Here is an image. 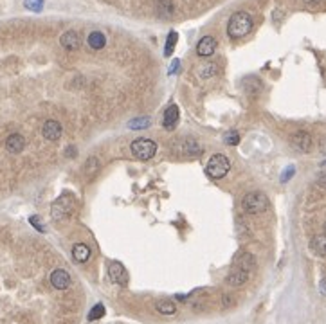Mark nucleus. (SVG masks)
<instances>
[{
    "label": "nucleus",
    "instance_id": "f257e3e1",
    "mask_svg": "<svg viewBox=\"0 0 326 324\" xmlns=\"http://www.w3.org/2000/svg\"><path fill=\"white\" fill-rule=\"evenodd\" d=\"M256 259L251 252H242L240 256L236 258L234 261V267L231 268L229 276H227V285L229 287H242L249 281L251 277V272H253L254 265H256Z\"/></svg>",
    "mask_w": 326,
    "mask_h": 324
},
{
    "label": "nucleus",
    "instance_id": "f03ea898",
    "mask_svg": "<svg viewBox=\"0 0 326 324\" xmlns=\"http://www.w3.org/2000/svg\"><path fill=\"white\" fill-rule=\"evenodd\" d=\"M253 26V16L249 15L247 11H238L227 22V34L231 38H243L251 32Z\"/></svg>",
    "mask_w": 326,
    "mask_h": 324
},
{
    "label": "nucleus",
    "instance_id": "7ed1b4c3",
    "mask_svg": "<svg viewBox=\"0 0 326 324\" xmlns=\"http://www.w3.org/2000/svg\"><path fill=\"white\" fill-rule=\"evenodd\" d=\"M242 207L249 215H261L268 209L267 194L261 191H251L242 198Z\"/></svg>",
    "mask_w": 326,
    "mask_h": 324
},
{
    "label": "nucleus",
    "instance_id": "20e7f679",
    "mask_svg": "<svg viewBox=\"0 0 326 324\" xmlns=\"http://www.w3.org/2000/svg\"><path fill=\"white\" fill-rule=\"evenodd\" d=\"M231 169V162L226 155H222V153H215L213 157L207 161V166H205V173H207V177H211L213 180H220L224 178L229 173Z\"/></svg>",
    "mask_w": 326,
    "mask_h": 324
},
{
    "label": "nucleus",
    "instance_id": "39448f33",
    "mask_svg": "<svg viewBox=\"0 0 326 324\" xmlns=\"http://www.w3.org/2000/svg\"><path fill=\"white\" fill-rule=\"evenodd\" d=\"M74 205H76V202H74V196L72 194H62L56 202L53 204V207H51V215H53L54 220H58V222H62V220H67L68 216L72 215L74 211Z\"/></svg>",
    "mask_w": 326,
    "mask_h": 324
},
{
    "label": "nucleus",
    "instance_id": "423d86ee",
    "mask_svg": "<svg viewBox=\"0 0 326 324\" xmlns=\"http://www.w3.org/2000/svg\"><path fill=\"white\" fill-rule=\"evenodd\" d=\"M131 153L135 155L139 161H150V159L157 153V144L150 139H135L130 144Z\"/></svg>",
    "mask_w": 326,
    "mask_h": 324
},
{
    "label": "nucleus",
    "instance_id": "0eeeda50",
    "mask_svg": "<svg viewBox=\"0 0 326 324\" xmlns=\"http://www.w3.org/2000/svg\"><path fill=\"white\" fill-rule=\"evenodd\" d=\"M175 146H177L175 152L179 153V155H184V157H198L200 153H202V146H200L195 139H190V137L177 141Z\"/></svg>",
    "mask_w": 326,
    "mask_h": 324
},
{
    "label": "nucleus",
    "instance_id": "6e6552de",
    "mask_svg": "<svg viewBox=\"0 0 326 324\" xmlns=\"http://www.w3.org/2000/svg\"><path fill=\"white\" fill-rule=\"evenodd\" d=\"M108 276H110V279L116 285H121V287H125L128 283V272H127V268L123 267L121 263H117V261H114V263H110L108 265Z\"/></svg>",
    "mask_w": 326,
    "mask_h": 324
},
{
    "label": "nucleus",
    "instance_id": "1a4fd4ad",
    "mask_svg": "<svg viewBox=\"0 0 326 324\" xmlns=\"http://www.w3.org/2000/svg\"><path fill=\"white\" fill-rule=\"evenodd\" d=\"M42 133L47 141H58L60 137H62V133H64V128H62V125H60L58 121L49 119L43 123Z\"/></svg>",
    "mask_w": 326,
    "mask_h": 324
},
{
    "label": "nucleus",
    "instance_id": "9d476101",
    "mask_svg": "<svg viewBox=\"0 0 326 324\" xmlns=\"http://www.w3.org/2000/svg\"><path fill=\"white\" fill-rule=\"evenodd\" d=\"M51 285L56 290H67L70 287V274L67 270H64V268H56L51 274Z\"/></svg>",
    "mask_w": 326,
    "mask_h": 324
},
{
    "label": "nucleus",
    "instance_id": "9b49d317",
    "mask_svg": "<svg viewBox=\"0 0 326 324\" xmlns=\"http://www.w3.org/2000/svg\"><path fill=\"white\" fill-rule=\"evenodd\" d=\"M60 43L67 51H78L79 45H81V38H79V34L76 31H67L60 36Z\"/></svg>",
    "mask_w": 326,
    "mask_h": 324
},
{
    "label": "nucleus",
    "instance_id": "f8f14e48",
    "mask_svg": "<svg viewBox=\"0 0 326 324\" xmlns=\"http://www.w3.org/2000/svg\"><path fill=\"white\" fill-rule=\"evenodd\" d=\"M179 117H180L179 106H177V105H169L168 108L164 110L163 126H164V128H168V130H173L175 126H177V123H179Z\"/></svg>",
    "mask_w": 326,
    "mask_h": 324
},
{
    "label": "nucleus",
    "instance_id": "ddd939ff",
    "mask_svg": "<svg viewBox=\"0 0 326 324\" xmlns=\"http://www.w3.org/2000/svg\"><path fill=\"white\" fill-rule=\"evenodd\" d=\"M292 144H294L299 152H310V148H312V137L308 131H295L294 135H292Z\"/></svg>",
    "mask_w": 326,
    "mask_h": 324
},
{
    "label": "nucleus",
    "instance_id": "4468645a",
    "mask_svg": "<svg viewBox=\"0 0 326 324\" xmlns=\"http://www.w3.org/2000/svg\"><path fill=\"white\" fill-rule=\"evenodd\" d=\"M24 148H26V139H24V135H20V133H11V135L5 139V150L9 153H13V155L20 153Z\"/></svg>",
    "mask_w": 326,
    "mask_h": 324
},
{
    "label": "nucleus",
    "instance_id": "2eb2a0df",
    "mask_svg": "<svg viewBox=\"0 0 326 324\" xmlns=\"http://www.w3.org/2000/svg\"><path fill=\"white\" fill-rule=\"evenodd\" d=\"M216 51V40L213 36H204L196 43V54L202 58H207Z\"/></svg>",
    "mask_w": 326,
    "mask_h": 324
},
{
    "label": "nucleus",
    "instance_id": "dca6fc26",
    "mask_svg": "<svg viewBox=\"0 0 326 324\" xmlns=\"http://www.w3.org/2000/svg\"><path fill=\"white\" fill-rule=\"evenodd\" d=\"M310 251L314 252L316 256H326V236L325 234H317L312 238Z\"/></svg>",
    "mask_w": 326,
    "mask_h": 324
},
{
    "label": "nucleus",
    "instance_id": "f3484780",
    "mask_svg": "<svg viewBox=\"0 0 326 324\" xmlns=\"http://www.w3.org/2000/svg\"><path fill=\"white\" fill-rule=\"evenodd\" d=\"M87 42H89L90 49H94V51H101V49L106 45V36L101 31H92L89 34V38H87Z\"/></svg>",
    "mask_w": 326,
    "mask_h": 324
},
{
    "label": "nucleus",
    "instance_id": "a211bd4d",
    "mask_svg": "<svg viewBox=\"0 0 326 324\" xmlns=\"http://www.w3.org/2000/svg\"><path fill=\"white\" fill-rule=\"evenodd\" d=\"M72 258H74V261H78V263L89 261L90 249L85 245V243H76V245L72 247Z\"/></svg>",
    "mask_w": 326,
    "mask_h": 324
},
{
    "label": "nucleus",
    "instance_id": "6ab92c4d",
    "mask_svg": "<svg viewBox=\"0 0 326 324\" xmlns=\"http://www.w3.org/2000/svg\"><path fill=\"white\" fill-rule=\"evenodd\" d=\"M85 175L89 178L96 177L98 175V171H99V161L96 157H89L87 159V162H85V167H83Z\"/></svg>",
    "mask_w": 326,
    "mask_h": 324
},
{
    "label": "nucleus",
    "instance_id": "aec40b11",
    "mask_svg": "<svg viewBox=\"0 0 326 324\" xmlns=\"http://www.w3.org/2000/svg\"><path fill=\"white\" fill-rule=\"evenodd\" d=\"M157 11L163 18H169L173 15V4L171 0H157Z\"/></svg>",
    "mask_w": 326,
    "mask_h": 324
},
{
    "label": "nucleus",
    "instance_id": "412c9836",
    "mask_svg": "<svg viewBox=\"0 0 326 324\" xmlns=\"http://www.w3.org/2000/svg\"><path fill=\"white\" fill-rule=\"evenodd\" d=\"M155 308H157L159 314H163V315H173L175 312H177V306H175L171 301H159V303L155 304Z\"/></svg>",
    "mask_w": 326,
    "mask_h": 324
},
{
    "label": "nucleus",
    "instance_id": "4be33fe9",
    "mask_svg": "<svg viewBox=\"0 0 326 324\" xmlns=\"http://www.w3.org/2000/svg\"><path fill=\"white\" fill-rule=\"evenodd\" d=\"M177 40H179V34H177L175 31H169L168 40H166V45H164V56H171V53H173Z\"/></svg>",
    "mask_w": 326,
    "mask_h": 324
},
{
    "label": "nucleus",
    "instance_id": "5701e85b",
    "mask_svg": "<svg viewBox=\"0 0 326 324\" xmlns=\"http://www.w3.org/2000/svg\"><path fill=\"white\" fill-rule=\"evenodd\" d=\"M150 125H152L150 117H137V119H131L128 123V128H131V130H142V128H148Z\"/></svg>",
    "mask_w": 326,
    "mask_h": 324
},
{
    "label": "nucleus",
    "instance_id": "b1692460",
    "mask_svg": "<svg viewBox=\"0 0 326 324\" xmlns=\"http://www.w3.org/2000/svg\"><path fill=\"white\" fill-rule=\"evenodd\" d=\"M105 315V306L101 303H98L96 306H92V310L89 312V321H98Z\"/></svg>",
    "mask_w": 326,
    "mask_h": 324
},
{
    "label": "nucleus",
    "instance_id": "393cba45",
    "mask_svg": "<svg viewBox=\"0 0 326 324\" xmlns=\"http://www.w3.org/2000/svg\"><path fill=\"white\" fill-rule=\"evenodd\" d=\"M224 142L229 144V146H236L238 142H240V133L234 130L227 131V133H224Z\"/></svg>",
    "mask_w": 326,
    "mask_h": 324
},
{
    "label": "nucleus",
    "instance_id": "a878e982",
    "mask_svg": "<svg viewBox=\"0 0 326 324\" xmlns=\"http://www.w3.org/2000/svg\"><path fill=\"white\" fill-rule=\"evenodd\" d=\"M24 5H26V9L34 11V13H40V11L43 9V0H26Z\"/></svg>",
    "mask_w": 326,
    "mask_h": 324
},
{
    "label": "nucleus",
    "instance_id": "bb28decb",
    "mask_svg": "<svg viewBox=\"0 0 326 324\" xmlns=\"http://www.w3.org/2000/svg\"><path fill=\"white\" fill-rule=\"evenodd\" d=\"M215 72H216V65H215V63L204 65V67L200 68V76H202V78H211V76H213Z\"/></svg>",
    "mask_w": 326,
    "mask_h": 324
},
{
    "label": "nucleus",
    "instance_id": "cd10ccee",
    "mask_svg": "<svg viewBox=\"0 0 326 324\" xmlns=\"http://www.w3.org/2000/svg\"><path fill=\"white\" fill-rule=\"evenodd\" d=\"M294 173H295V167L294 166H289L283 173H281V182H289Z\"/></svg>",
    "mask_w": 326,
    "mask_h": 324
},
{
    "label": "nucleus",
    "instance_id": "c85d7f7f",
    "mask_svg": "<svg viewBox=\"0 0 326 324\" xmlns=\"http://www.w3.org/2000/svg\"><path fill=\"white\" fill-rule=\"evenodd\" d=\"M29 222H31V225H34V227H36L40 232H43V225L40 224V218H38V216H31V220H29Z\"/></svg>",
    "mask_w": 326,
    "mask_h": 324
},
{
    "label": "nucleus",
    "instance_id": "c756f323",
    "mask_svg": "<svg viewBox=\"0 0 326 324\" xmlns=\"http://www.w3.org/2000/svg\"><path fill=\"white\" fill-rule=\"evenodd\" d=\"M180 68V62L179 60H173V63H171V67H169V74H175L177 70Z\"/></svg>",
    "mask_w": 326,
    "mask_h": 324
},
{
    "label": "nucleus",
    "instance_id": "7c9ffc66",
    "mask_svg": "<svg viewBox=\"0 0 326 324\" xmlns=\"http://www.w3.org/2000/svg\"><path fill=\"white\" fill-rule=\"evenodd\" d=\"M321 2V0H305V4H308V5H317Z\"/></svg>",
    "mask_w": 326,
    "mask_h": 324
},
{
    "label": "nucleus",
    "instance_id": "2f4dec72",
    "mask_svg": "<svg viewBox=\"0 0 326 324\" xmlns=\"http://www.w3.org/2000/svg\"><path fill=\"white\" fill-rule=\"evenodd\" d=\"M74 153H76V152H74V148H72V146H68V150H67V155H68V157H74Z\"/></svg>",
    "mask_w": 326,
    "mask_h": 324
},
{
    "label": "nucleus",
    "instance_id": "473e14b6",
    "mask_svg": "<svg viewBox=\"0 0 326 324\" xmlns=\"http://www.w3.org/2000/svg\"><path fill=\"white\" fill-rule=\"evenodd\" d=\"M321 166H323V167H326V161H325V162H323V164H321Z\"/></svg>",
    "mask_w": 326,
    "mask_h": 324
},
{
    "label": "nucleus",
    "instance_id": "72a5a7b5",
    "mask_svg": "<svg viewBox=\"0 0 326 324\" xmlns=\"http://www.w3.org/2000/svg\"><path fill=\"white\" fill-rule=\"evenodd\" d=\"M325 236H326V224H325Z\"/></svg>",
    "mask_w": 326,
    "mask_h": 324
}]
</instances>
